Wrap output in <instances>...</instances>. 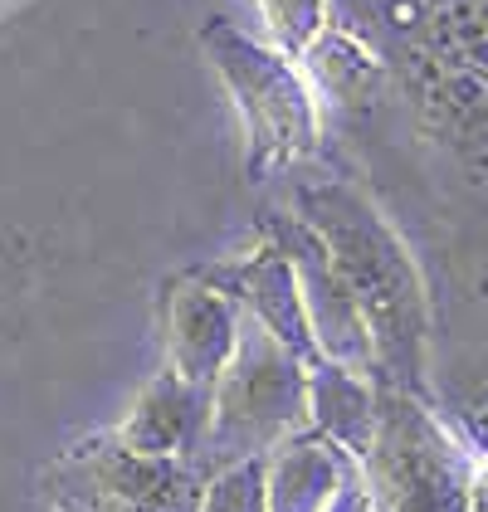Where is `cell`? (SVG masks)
<instances>
[{"instance_id":"cell-1","label":"cell","mask_w":488,"mask_h":512,"mask_svg":"<svg viewBox=\"0 0 488 512\" xmlns=\"http://www.w3.org/2000/svg\"><path fill=\"white\" fill-rule=\"evenodd\" d=\"M288 215H298L332 269L342 274L357 313L366 322L376 381L401 386L406 395L440 405L435 395V317L420 264L410 259L406 239L381 215V205L342 176H308L288 191Z\"/></svg>"},{"instance_id":"cell-2","label":"cell","mask_w":488,"mask_h":512,"mask_svg":"<svg viewBox=\"0 0 488 512\" xmlns=\"http://www.w3.org/2000/svg\"><path fill=\"white\" fill-rule=\"evenodd\" d=\"M201 49L240 113L249 181H274L298 171L308 157H318L323 103L313 98L308 79L288 54L230 20H205Z\"/></svg>"},{"instance_id":"cell-3","label":"cell","mask_w":488,"mask_h":512,"mask_svg":"<svg viewBox=\"0 0 488 512\" xmlns=\"http://www.w3.org/2000/svg\"><path fill=\"white\" fill-rule=\"evenodd\" d=\"M298 430H308V366L244 313L235 356L210 386L196 469L205 464L215 473L235 459L269 454Z\"/></svg>"},{"instance_id":"cell-4","label":"cell","mask_w":488,"mask_h":512,"mask_svg":"<svg viewBox=\"0 0 488 512\" xmlns=\"http://www.w3.org/2000/svg\"><path fill=\"white\" fill-rule=\"evenodd\" d=\"M469 469L474 454L440 405L376 381V434L362 459L376 512H469Z\"/></svg>"},{"instance_id":"cell-5","label":"cell","mask_w":488,"mask_h":512,"mask_svg":"<svg viewBox=\"0 0 488 512\" xmlns=\"http://www.w3.org/2000/svg\"><path fill=\"white\" fill-rule=\"evenodd\" d=\"M59 498L88 512H196L201 469L181 459H147L118 444L113 434L88 439L54 469Z\"/></svg>"},{"instance_id":"cell-6","label":"cell","mask_w":488,"mask_h":512,"mask_svg":"<svg viewBox=\"0 0 488 512\" xmlns=\"http://www.w3.org/2000/svg\"><path fill=\"white\" fill-rule=\"evenodd\" d=\"M264 235L274 239L293 264V278H298V298H303V313H308V327H313V342L327 361L347 366V371H362L376 381V352H371V337H366V322L347 293L342 274L332 269L327 249L318 244V235L298 220V215H269L264 220Z\"/></svg>"},{"instance_id":"cell-7","label":"cell","mask_w":488,"mask_h":512,"mask_svg":"<svg viewBox=\"0 0 488 512\" xmlns=\"http://www.w3.org/2000/svg\"><path fill=\"white\" fill-rule=\"evenodd\" d=\"M240 322L244 308L220 274V264L171 278V288H166V366L181 381L210 391L215 376L225 371V361L235 356Z\"/></svg>"},{"instance_id":"cell-8","label":"cell","mask_w":488,"mask_h":512,"mask_svg":"<svg viewBox=\"0 0 488 512\" xmlns=\"http://www.w3.org/2000/svg\"><path fill=\"white\" fill-rule=\"evenodd\" d=\"M220 274H225V283L235 288V298H240L244 313L254 317L274 342H284L303 366L323 356L318 352V342H313V327H308V313H303V298H298L293 264H288V254L269 235L259 239L249 254H240V259H225Z\"/></svg>"},{"instance_id":"cell-9","label":"cell","mask_w":488,"mask_h":512,"mask_svg":"<svg viewBox=\"0 0 488 512\" xmlns=\"http://www.w3.org/2000/svg\"><path fill=\"white\" fill-rule=\"evenodd\" d=\"M205 410H210V391L181 381L171 366H162V376H152L142 395L132 400V410L113 430V439L127 444L132 454H147V459L196 464L205 439Z\"/></svg>"},{"instance_id":"cell-10","label":"cell","mask_w":488,"mask_h":512,"mask_svg":"<svg viewBox=\"0 0 488 512\" xmlns=\"http://www.w3.org/2000/svg\"><path fill=\"white\" fill-rule=\"evenodd\" d=\"M362 469L318 430H298L264 454V498L269 512H327L342 483Z\"/></svg>"},{"instance_id":"cell-11","label":"cell","mask_w":488,"mask_h":512,"mask_svg":"<svg viewBox=\"0 0 488 512\" xmlns=\"http://www.w3.org/2000/svg\"><path fill=\"white\" fill-rule=\"evenodd\" d=\"M293 64L308 79L318 103L347 108V113L376 103L386 88V59L376 54V44L362 40L352 25H337V20H327Z\"/></svg>"},{"instance_id":"cell-12","label":"cell","mask_w":488,"mask_h":512,"mask_svg":"<svg viewBox=\"0 0 488 512\" xmlns=\"http://www.w3.org/2000/svg\"><path fill=\"white\" fill-rule=\"evenodd\" d=\"M308 430L362 464L376 434V381L337 361H308Z\"/></svg>"},{"instance_id":"cell-13","label":"cell","mask_w":488,"mask_h":512,"mask_svg":"<svg viewBox=\"0 0 488 512\" xmlns=\"http://www.w3.org/2000/svg\"><path fill=\"white\" fill-rule=\"evenodd\" d=\"M196 512H269V498H264V454L235 459V464L210 473L201 483Z\"/></svg>"},{"instance_id":"cell-14","label":"cell","mask_w":488,"mask_h":512,"mask_svg":"<svg viewBox=\"0 0 488 512\" xmlns=\"http://www.w3.org/2000/svg\"><path fill=\"white\" fill-rule=\"evenodd\" d=\"M254 5H259V20H264V40L288 59H298L308 49V40L332 20L327 0H254Z\"/></svg>"},{"instance_id":"cell-15","label":"cell","mask_w":488,"mask_h":512,"mask_svg":"<svg viewBox=\"0 0 488 512\" xmlns=\"http://www.w3.org/2000/svg\"><path fill=\"white\" fill-rule=\"evenodd\" d=\"M327 512H376V503H371V488H366L362 469H352V478L342 483V493L327 503Z\"/></svg>"},{"instance_id":"cell-16","label":"cell","mask_w":488,"mask_h":512,"mask_svg":"<svg viewBox=\"0 0 488 512\" xmlns=\"http://www.w3.org/2000/svg\"><path fill=\"white\" fill-rule=\"evenodd\" d=\"M469 512H488V459H474L469 469Z\"/></svg>"},{"instance_id":"cell-17","label":"cell","mask_w":488,"mask_h":512,"mask_svg":"<svg viewBox=\"0 0 488 512\" xmlns=\"http://www.w3.org/2000/svg\"><path fill=\"white\" fill-rule=\"evenodd\" d=\"M54 512H88V508H79V503H69V498H59V503H54Z\"/></svg>"},{"instance_id":"cell-18","label":"cell","mask_w":488,"mask_h":512,"mask_svg":"<svg viewBox=\"0 0 488 512\" xmlns=\"http://www.w3.org/2000/svg\"><path fill=\"white\" fill-rule=\"evenodd\" d=\"M406 5H420V0H406Z\"/></svg>"}]
</instances>
